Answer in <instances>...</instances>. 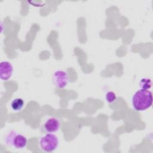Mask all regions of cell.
I'll return each mask as SVG.
<instances>
[{"instance_id": "6da1fadb", "label": "cell", "mask_w": 153, "mask_h": 153, "mask_svg": "<svg viewBox=\"0 0 153 153\" xmlns=\"http://www.w3.org/2000/svg\"><path fill=\"white\" fill-rule=\"evenodd\" d=\"M131 105L136 111H143L152 104V94L148 90L139 89L131 96Z\"/></svg>"}, {"instance_id": "7a4b0ae2", "label": "cell", "mask_w": 153, "mask_h": 153, "mask_svg": "<svg viewBox=\"0 0 153 153\" xmlns=\"http://www.w3.org/2000/svg\"><path fill=\"white\" fill-rule=\"evenodd\" d=\"M39 144L42 151L45 152H51L57 149L59 140L54 133H47L40 137Z\"/></svg>"}, {"instance_id": "3957f363", "label": "cell", "mask_w": 153, "mask_h": 153, "mask_svg": "<svg viewBox=\"0 0 153 153\" xmlns=\"http://www.w3.org/2000/svg\"><path fill=\"white\" fill-rule=\"evenodd\" d=\"M7 145L17 149L25 148L27 143V139L26 136L19 134L15 131H11L5 137Z\"/></svg>"}, {"instance_id": "277c9868", "label": "cell", "mask_w": 153, "mask_h": 153, "mask_svg": "<svg viewBox=\"0 0 153 153\" xmlns=\"http://www.w3.org/2000/svg\"><path fill=\"white\" fill-rule=\"evenodd\" d=\"M53 80L57 88H64L69 82V76L65 71L57 70L53 74Z\"/></svg>"}, {"instance_id": "5b68a950", "label": "cell", "mask_w": 153, "mask_h": 153, "mask_svg": "<svg viewBox=\"0 0 153 153\" xmlns=\"http://www.w3.org/2000/svg\"><path fill=\"white\" fill-rule=\"evenodd\" d=\"M60 127V120L55 117L48 118L43 124V130L47 133H54L58 131Z\"/></svg>"}, {"instance_id": "8992f818", "label": "cell", "mask_w": 153, "mask_h": 153, "mask_svg": "<svg viewBox=\"0 0 153 153\" xmlns=\"http://www.w3.org/2000/svg\"><path fill=\"white\" fill-rule=\"evenodd\" d=\"M13 66L8 61H2L0 63V78L2 81H7L12 76Z\"/></svg>"}, {"instance_id": "52a82bcc", "label": "cell", "mask_w": 153, "mask_h": 153, "mask_svg": "<svg viewBox=\"0 0 153 153\" xmlns=\"http://www.w3.org/2000/svg\"><path fill=\"white\" fill-rule=\"evenodd\" d=\"M25 105V102L22 98L14 99L11 103L10 106L11 109L14 112H19L21 111Z\"/></svg>"}, {"instance_id": "ba28073f", "label": "cell", "mask_w": 153, "mask_h": 153, "mask_svg": "<svg viewBox=\"0 0 153 153\" xmlns=\"http://www.w3.org/2000/svg\"><path fill=\"white\" fill-rule=\"evenodd\" d=\"M139 85L141 89L149 90L152 86L151 79L148 78H142L139 81Z\"/></svg>"}, {"instance_id": "9c48e42d", "label": "cell", "mask_w": 153, "mask_h": 153, "mask_svg": "<svg viewBox=\"0 0 153 153\" xmlns=\"http://www.w3.org/2000/svg\"><path fill=\"white\" fill-rule=\"evenodd\" d=\"M105 99H106V100L109 103H112L116 100L117 95L114 92H113L112 91H109L106 93Z\"/></svg>"}]
</instances>
